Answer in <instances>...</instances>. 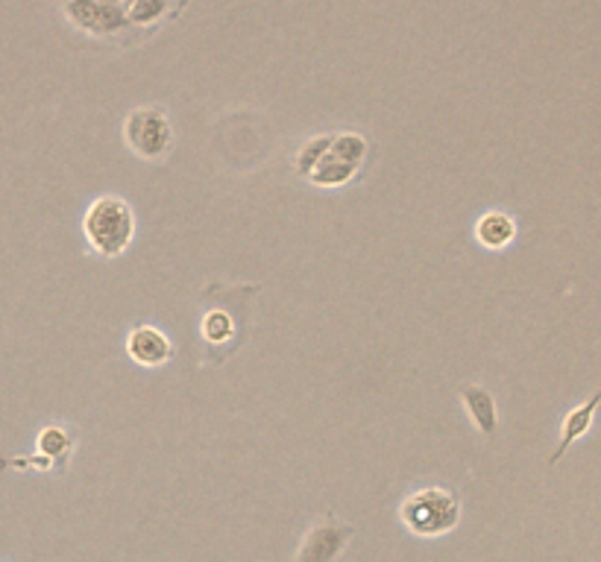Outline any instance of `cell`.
I'll use <instances>...</instances> for the list:
<instances>
[{
    "label": "cell",
    "instance_id": "6da1fadb",
    "mask_svg": "<svg viewBox=\"0 0 601 562\" xmlns=\"http://www.w3.org/2000/svg\"><path fill=\"white\" fill-rule=\"evenodd\" d=\"M464 515L461 498L447 486H423L399 504V522L417 539H443L455 530Z\"/></svg>",
    "mask_w": 601,
    "mask_h": 562
},
{
    "label": "cell",
    "instance_id": "30bf717a",
    "mask_svg": "<svg viewBox=\"0 0 601 562\" xmlns=\"http://www.w3.org/2000/svg\"><path fill=\"white\" fill-rule=\"evenodd\" d=\"M71 451H74V442H71V434L65 428L48 425V428L39 434V454L53 463V472L68 466Z\"/></svg>",
    "mask_w": 601,
    "mask_h": 562
},
{
    "label": "cell",
    "instance_id": "52a82bcc",
    "mask_svg": "<svg viewBox=\"0 0 601 562\" xmlns=\"http://www.w3.org/2000/svg\"><path fill=\"white\" fill-rule=\"evenodd\" d=\"M461 401H464L466 416L469 422L476 425L478 434H485V437H493L496 428H499V408H496L493 392L485 390V387H478V384H466L458 390Z\"/></svg>",
    "mask_w": 601,
    "mask_h": 562
},
{
    "label": "cell",
    "instance_id": "ba28073f",
    "mask_svg": "<svg viewBox=\"0 0 601 562\" xmlns=\"http://www.w3.org/2000/svg\"><path fill=\"white\" fill-rule=\"evenodd\" d=\"M476 240L485 249H504L516 240V220L504 211H487L476 223Z\"/></svg>",
    "mask_w": 601,
    "mask_h": 562
},
{
    "label": "cell",
    "instance_id": "3957f363",
    "mask_svg": "<svg viewBox=\"0 0 601 562\" xmlns=\"http://www.w3.org/2000/svg\"><path fill=\"white\" fill-rule=\"evenodd\" d=\"M124 141L138 159L159 162L174 147V126H171V121H167L162 109H155V105H138L124 121Z\"/></svg>",
    "mask_w": 601,
    "mask_h": 562
},
{
    "label": "cell",
    "instance_id": "7c38bea8",
    "mask_svg": "<svg viewBox=\"0 0 601 562\" xmlns=\"http://www.w3.org/2000/svg\"><path fill=\"white\" fill-rule=\"evenodd\" d=\"M331 153L361 171V164L367 162L370 143L367 138L359 133H338V135H331Z\"/></svg>",
    "mask_w": 601,
    "mask_h": 562
},
{
    "label": "cell",
    "instance_id": "4fadbf2b",
    "mask_svg": "<svg viewBox=\"0 0 601 562\" xmlns=\"http://www.w3.org/2000/svg\"><path fill=\"white\" fill-rule=\"evenodd\" d=\"M329 143H331V135H317V138H311V141L302 143V150L297 153V159H293V167H297V173H300L302 179L317 167L323 153L329 150Z\"/></svg>",
    "mask_w": 601,
    "mask_h": 562
},
{
    "label": "cell",
    "instance_id": "9c48e42d",
    "mask_svg": "<svg viewBox=\"0 0 601 562\" xmlns=\"http://www.w3.org/2000/svg\"><path fill=\"white\" fill-rule=\"evenodd\" d=\"M359 176V167H352L343 159L331 153V143L329 150L323 153V159L317 162V167L305 176L311 185H317V188H343V185H350L352 179Z\"/></svg>",
    "mask_w": 601,
    "mask_h": 562
},
{
    "label": "cell",
    "instance_id": "5b68a950",
    "mask_svg": "<svg viewBox=\"0 0 601 562\" xmlns=\"http://www.w3.org/2000/svg\"><path fill=\"white\" fill-rule=\"evenodd\" d=\"M126 354L138 363V366H165L174 358V344L162 328L155 325H136L133 332L126 334Z\"/></svg>",
    "mask_w": 601,
    "mask_h": 562
},
{
    "label": "cell",
    "instance_id": "8992f818",
    "mask_svg": "<svg viewBox=\"0 0 601 562\" xmlns=\"http://www.w3.org/2000/svg\"><path fill=\"white\" fill-rule=\"evenodd\" d=\"M601 390H596L587 401H581L578 408H573L561 422V439H558V448L552 451V458H549V466H558L563 458H566V451L590 434L592 420H596V408H599Z\"/></svg>",
    "mask_w": 601,
    "mask_h": 562
},
{
    "label": "cell",
    "instance_id": "8fae6325",
    "mask_svg": "<svg viewBox=\"0 0 601 562\" xmlns=\"http://www.w3.org/2000/svg\"><path fill=\"white\" fill-rule=\"evenodd\" d=\"M238 332V323H235V316L224 308H212L209 314L203 316V337L205 344L214 346V349H229L233 344V334Z\"/></svg>",
    "mask_w": 601,
    "mask_h": 562
},
{
    "label": "cell",
    "instance_id": "7a4b0ae2",
    "mask_svg": "<svg viewBox=\"0 0 601 562\" xmlns=\"http://www.w3.org/2000/svg\"><path fill=\"white\" fill-rule=\"evenodd\" d=\"M83 235L100 258H121L136 240V211L124 197H98L83 217Z\"/></svg>",
    "mask_w": 601,
    "mask_h": 562
},
{
    "label": "cell",
    "instance_id": "277c9868",
    "mask_svg": "<svg viewBox=\"0 0 601 562\" xmlns=\"http://www.w3.org/2000/svg\"><path fill=\"white\" fill-rule=\"evenodd\" d=\"M352 536H355V527L350 522L326 515L323 522L314 524L309 534L302 536L293 562H338L343 551L350 548Z\"/></svg>",
    "mask_w": 601,
    "mask_h": 562
}]
</instances>
